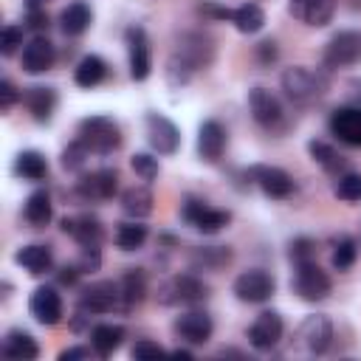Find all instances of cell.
Instances as JSON below:
<instances>
[{
	"instance_id": "3957f363",
	"label": "cell",
	"mask_w": 361,
	"mask_h": 361,
	"mask_svg": "<svg viewBox=\"0 0 361 361\" xmlns=\"http://www.w3.org/2000/svg\"><path fill=\"white\" fill-rule=\"evenodd\" d=\"M155 296L161 305H197L209 296V285L195 274H175L158 285Z\"/></svg>"
},
{
	"instance_id": "d590c367",
	"label": "cell",
	"mask_w": 361,
	"mask_h": 361,
	"mask_svg": "<svg viewBox=\"0 0 361 361\" xmlns=\"http://www.w3.org/2000/svg\"><path fill=\"white\" fill-rule=\"evenodd\" d=\"M307 149H310L313 161H316L322 169H327V172H344V158H341L330 144H324V141H310Z\"/></svg>"
},
{
	"instance_id": "74e56055",
	"label": "cell",
	"mask_w": 361,
	"mask_h": 361,
	"mask_svg": "<svg viewBox=\"0 0 361 361\" xmlns=\"http://www.w3.org/2000/svg\"><path fill=\"white\" fill-rule=\"evenodd\" d=\"M336 197L350 200V203L361 200V172H344L336 183Z\"/></svg>"
},
{
	"instance_id": "f907efd6",
	"label": "cell",
	"mask_w": 361,
	"mask_h": 361,
	"mask_svg": "<svg viewBox=\"0 0 361 361\" xmlns=\"http://www.w3.org/2000/svg\"><path fill=\"white\" fill-rule=\"evenodd\" d=\"M259 54H262V59H274V56H276L274 42H259Z\"/></svg>"
},
{
	"instance_id": "ab89813d",
	"label": "cell",
	"mask_w": 361,
	"mask_h": 361,
	"mask_svg": "<svg viewBox=\"0 0 361 361\" xmlns=\"http://www.w3.org/2000/svg\"><path fill=\"white\" fill-rule=\"evenodd\" d=\"M355 240L353 237H341L338 243H336V251H333V268L336 271H347V268H353V262H355Z\"/></svg>"
},
{
	"instance_id": "277c9868",
	"label": "cell",
	"mask_w": 361,
	"mask_h": 361,
	"mask_svg": "<svg viewBox=\"0 0 361 361\" xmlns=\"http://www.w3.org/2000/svg\"><path fill=\"white\" fill-rule=\"evenodd\" d=\"M172 59L180 62L189 73L203 71V68H209L212 59H214V39H212L209 34H203V31H186V34H180Z\"/></svg>"
},
{
	"instance_id": "d6986e66",
	"label": "cell",
	"mask_w": 361,
	"mask_h": 361,
	"mask_svg": "<svg viewBox=\"0 0 361 361\" xmlns=\"http://www.w3.org/2000/svg\"><path fill=\"white\" fill-rule=\"evenodd\" d=\"M251 180L268 195V197H276V200H282V197H290V192H293V178L285 172V169H279V166H265V164H259V166H251Z\"/></svg>"
},
{
	"instance_id": "f35d334b",
	"label": "cell",
	"mask_w": 361,
	"mask_h": 361,
	"mask_svg": "<svg viewBox=\"0 0 361 361\" xmlns=\"http://www.w3.org/2000/svg\"><path fill=\"white\" fill-rule=\"evenodd\" d=\"M87 158H90V149H87V147H85L79 138L62 149V166H65V169H71V172L82 169V166L87 164Z\"/></svg>"
},
{
	"instance_id": "b9f144b4",
	"label": "cell",
	"mask_w": 361,
	"mask_h": 361,
	"mask_svg": "<svg viewBox=\"0 0 361 361\" xmlns=\"http://www.w3.org/2000/svg\"><path fill=\"white\" fill-rule=\"evenodd\" d=\"M290 259H293V265L307 262V259H316V243L307 240V237L293 240V243H290Z\"/></svg>"
},
{
	"instance_id": "7a4b0ae2",
	"label": "cell",
	"mask_w": 361,
	"mask_h": 361,
	"mask_svg": "<svg viewBox=\"0 0 361 361\" xmlns=\"http://www.w3.org/2000/svg\"><path fill=\"white\" fill-rule=\"evenodd\" d=\"M79 141L96 155H110L121 144V130L107 116H87L79 121Z\"/></svg>"
},
{
	"instance_id": "ba28073f",
	"label": "cell",
	"mask_w": 361,
	"mask_h": 361,
	"mask_svg": "<svg viewBox=\"0 0 361 361\" xmlns=\"http://www.w3.org/2000/svg\"><path fill=\"white\" fill-rule=\"evenodd\" d=\"M180 217H183L192 228H197V231H203V234H214V231H220L223 226H228V220H231V214H228L226 209H214V206H209V203H203V200H195V197L183 200Z\"/></svg>"
},
{
	"instance_id": "4316f807",
	"label": "cell",
	"mask_w": 361,
	"mask_h": 361,
	"mask_svg": "<svg viewBox=\"0 0 361 361\" xmlns=\"http://www.w3.org/2000/svg\"><path fill=\"white\" fill-rule=\"evenodd\" d=\"M23 102H25L28 113L34 116V121H48L54 116V110H56V93H54V87H42V85L28 87L25 96H23Z\"/></svg>"
},
{
	"instance_id": "6da1fadb",
	"label": "cell",
	"mask_w": 361,
	"mask_h": 361,
	"mask_svg": "<svg viewBox=\"0 0 361 361\" xmlns=\"http://www.w3.org/2000/svg\"><path fill=\"white\" fill-rule=\"evenodd\" d=\"M282 90L290 102L307 104V102H316L327 93V76L319 71H310L305 65H293L282 73Z\"/></svg>"
},
{
	"instance_id": "f1b7e54d",
	"label": "cell",
	"mask_w": 361,
	"mask_h": 361,
	"mask_svg": "<svg viewBox=\"0 0 361 361\" xmlns=\"http://www.w3.org/2000/svg\"><path fill=\"white\" fill-rule=\"evenodd\" d=\"M90 20H93L90 6L82 3V0H76V3H71L68 8H62V14H59V28H62L68 37H79V34H85V31L90 28Z\"/></svg>"
},
{
	"instance_id": "484cf974",
	"label": "cell",
	"mask_w": 361,
	"mask_h": 361,
	"mask_svg": "<svg viewBox=\"0 0 361 361\" xmlns=\"http://www.w3.org/2000/svg\"><path fill=\"white\" fill-rule=\"evenodd\" d=\"M14 259H17V265H23L28 274L39 276V274L51 271V265H54V251H51V245L34 243V245H23V248L14 254Z\"/></svg>"
},
{
	"instance_id": "ffe728a7",
	"label": "cell",
	"mask_w": 361,
	"mask_h": 361,
	"mask_svg": "<svg viewBox=\"0 0 361 361\" xmlns=\"http://www.w3.org/2000/svg\"><path fill=\"white\" fill-rule=\"evenodd\" d=\"M62 231L71 234L82 248H99L104 240V228L102 220L93 214H79V217H65L62 220Z\"/></svg>"
},
{
	"instance_id": "e0dca14e",
	"label": "cell",
	"mask_w": 361,
	"mask_h": 361,
	"mask_svg": "<svg viewBox=\"0 0 361 361\" xmlns=\"http://www.w3.org/2000/svg\"><path fill=\"white\" fill-rule=\"evenodd\" d=\"M282 333H285L282 316L274 313V310H265V313H259V316L254 319V324L248 327V341H251V347H257V350H274V347L279 344Z\"/></svg>"
},
{
	"instance_id": "7402d4cb",
	"label": "cell",
	"mask_w": 361,
	"mask_h": 361,
	"mask_svg": "<svg viewBox=\"0 0 361 361\" xmlns=\"http://www.w3.org/2000/svg\"><path fill=\"white\" fill-rule=\"evenodd\" d=\"M223 149H226V130H223V124L214 121V118L203 121L200 130H197V155H200V161L217 164Z\"/></svg>"
},
{
	"instance_id": "d6a6232c",
	"label": "cell",
	"mask_w": 361,
	"mask_h": 361,
	"mask_svg": "<svg viewBox=\"0 0 361 361\" xmlns=\"http://www.w3.org/2000/svg\"><path fill=\"white\" fill-rule=\"evenodd\" d=\"M104 76H107V65H104V59L96 56V54L82 56L79 65L73 68V79H76L79 87H96Z\"/></svg>"
},
{
	"instance_id": "30bf717a",
	"label": "cell",
	"mask_w": 361,
	"mask_h": 361,
	"mask_svg": "<svg viewBox=\"0 0 361 361\" xmlns=\"http://www.w3.org/2000/svg\"><path fill=\"white\" fill-rule=\"evenodd\" d=\"M121 307V290L118 282L110 279H99L90 282L82 293H79V313H110Z\"/></svg>"
},
{
	"instance_id": "db71d44e",
	"label": "cell",
	"mask_w": 361,
	"mask_h": 361,
	"mask_svg": "<svg viewBox=\"0 0 361 361\" xmlns=\"http://www.w3.org/2000/svg\"><path fill=\"white\" fill-rule=\"evenodd\" d=\"M172 355H178V358H192V353H189V350H180V347L172 350Z\"/></svg>"
},
{
	"instance_id": "52a82bcc",
	"label": "cell",
	"mask_w": 361,
	"mask_h": 361,
	"mask_svg": "<svg viewBox=\"0 0 361 361\" xmlns=\"http://www.w3.org/2000/svg\"><path fill=\"white\" fill-rule=\"evenodd\" d=\"M324 68L336 71V68H347L355 65L361 59V31H338L330 37V42L324 45Z\"/></svg>"
},
{
	"instance_id": "836d02e7",
	"label": "cell",
	"mask_w": 361,
	"mask_h": 361,
	"mask_svg": "<svg viewBox=\"0 0 361 361\" xmlns=\"http://www.w3.org/2000/svg\"><path fill=\"white\" fill-rule=\"evenodd\" d=\"M14 172L23 175L25 180H42V178L48 175V161H45L37 149H25V152L17 155V161H14Z\"/></svg>"
},
{
	"instance_id": "9a60e30c",
	"label": "cell",
	"mask_w": 361,
	"mask_h": 361,
	"mask_svg": "<svg viewBox=\"0 0 361 361\" xmlns=\"http://www.w3.org/2000/svg\"><path fill=\"white\" fill-rule=\"evenodd\" d=\"M330 133L347 147H361V104L333 110L330 113Z\"/></svg>"
},
{
	"instance_id": "681fc988",
	"label": "cell",
	"mask_w": 361,
	"mask_h": 361,
	"mask_svg": "<svg viewBox=\"0 0 361 361\" xmlns=\"http://www.w3.org/2000/svg\"><path fill=\"white\" fill-rule=\"evenodd\" d=\"M79 274H82V268H76V265H65V268L59 271V282H62V285H73Z\"/></svg>"
},
{
	"instance_id": "ac0fdd59",
	"label": "cell",
	"mask_w": 361,
	"mask_h": 361,
	"mask_svg": "<svg viewBox=\"0 0 361 361\" xmlns=\"http://www.w3.org/2000/svg\"><path fill=\"white\" fill-rule=\"evenodd\" d=\"M248 110H251L254 121H257L259 127H265V130H274V127H279V121H282V104H279V99H276L271 90H265V87H254V90L248 93Z\"/></svg>"
},
{
	"instance_id": "11a10c76",
	"label": "cell",
	"mask_w": 361,
	"mask_h": 361,
	"mask_svg": "<svg viewBox=\"0 0 361 361\" xmlns=\"http://www.w3.org/2000/svg\"><path fill=\"white\" fill-rule=\"evenodd\" d=\"M353 6H355V8H361V0H353Z\"/></svg>"
},
{
	"instance_id": "4fadbf2b",
	"label": "cell",
	"mask_w": 361,
	"mask_h": 361,
	"mask_svg": "<svg viewBox=\"0 0 361 361\" xmlns=\"http://www.w3.org/2000/svg\"><path fill=\"white\" fill-rule=\"evenodd\" d=\"M144 127H147V141H149V147H152L158 155H172V152L178 149L180 133H178V127H175L166 116H161V113H147Z\"/></svg>"
},
{
	"instance_id": "4dcf8cb0",
	"label": "cell",
	"mask_w": 361,
	"mask_h": 361,
	"mask_svg": "<svg viewBox=\"0 0 361 361\" xmlns=\"http://www.w3.org/2000/svg\"><path fill=\"white\" fill-rule=\"evenodd\" d=\"M23 214H25L28 226H34V228L48 226V223H51V214H54V203H51L48 192H45V189L31 192V195L25 197V209H23Z\"/></svg>"
},
{
	"instance_id": "9c48e42d",
	"label": "cell",
	"mask_w": 361,
	"mask_h": 361,
	"mask_svg": "<svg viewBox=\"0 0 361 361\" xmlns=\"http://www.w3.org/2000/svg\"><path fill=\"white\" fill-rule=\"evenodd\" d=\"M274 288H276L274 276L262 268H248L234 279V296L240 302H248V305L268 302L274 296Z\"/></svg>"
},
{
	"instance_id": "5b68a950",
	"label": "cell",
	"mask_w": 361,
	"mask_h": 361,
	"mask_svg": "<svg viewBox=\"0 0 361 361\" xmlns=\"http://www.w3.org/2000/svg\"><path fill=\"white\" fill-rule=\"evenodd\" d=\"M290 288L305 302H322L333 290V279H330L327 271H322L316 265V259H307V262H299L296 265V274H293Z\"/></svg>"
},
{
	"instance_id": "7dc6e473",
	"label": "cell",
	"mask_w": 361,
	"mask_h": 361,
	"mask_svg": "<svg viewBox=\"0 0 361 361\" xmlns=\"http://www.w3.org/2000/svg\"><path fill=\"white\" fill-rule=\"evenodd\" d=\"M200 11H203L206 17H220V20H231V14H234V11L220 8V6H214V3H203V6H200Z\"/></svg>"
},
{
	"instance_id": "bcb514c9",
	"label": "cell",
	"mask_w": 361,
	"mask_h": 361,
	"mask_svg": "<svg viewBox=\"0 0 361 361\" xmlns=\"http://www.w3.org/2000/svg\"><path fill=\"white\" fill-rule=\"evenodd\" d=\"M25 25L34 28V31H45V28H48V14H45V8H28Z\"/></svg>"
},
{
	"instance_id": "603a6c76",
	"label": "cell",
	"mask_w": 361,
	"mask_h": 361,
	"mask_svg": "<svg viewBox=\"0 0 361 361\" xmlns=\"http://www.w3.org/2000/svg\"><path fill=\"white\" fill-rule=\"evenodd\" d=\"M290 14L296 20H302L305 25H313V28H322L333 20V11H336V0H290Z\"/></svg>"
},
{
	"instance_id": "f5cc1de1",
	"label": "cell",
	"mask_w": 361,
	"mask_h": 361,
	"mask_svg": "<svg viewBox=\"0 0 361 361\" xmlns=\"http://www.w3.org/2000/svg\"><path fill=\"white\" fill-rule=\"evenodd\" d=\"M45 3H48V0H25V6H28V8H42Z\"/></svg>"
},
{
	"instance_id": "60d3db41",
	"label": "cell",
	"mask_w": 361,
	"mask_h": 361,
	"mask_svg": "<svg viewBox=\"0 0 361 361\" xmlns=\"http://www.w3.org/2000/svg\"><path fill=\"white\" fill-rule=\"evenodd\" d=\"M130 166H133V172H135L141 180L158 178V158H152V155H147V152H135V155L130 158Z\"/></svg>"
},
{
	"instance_id": "f6af8a7d",
	"label": "cell",
	"mask_w": 361,
	"mask_h": 361,
	"mask_svg": "<svg viewBox=\"0 0 361 361\" xmlns=\"http://www.w3.org/2000/svg\"><path fill=\"white\" fill-rule=\"evenodd\" d=\"M17 99H20V90L14 87V82L3 79V82H0V110H11Z\"/></svg>"
},
{
	"instance_id": "7bdbcfd3",
	"label": "cell",
	"mask_w": 361,
	"mask_h": 361,
	"mask_svg": "<svg viewBox=\"0 0 361 361\" xmlns=\"http://www.w3.org/2000/svg\"><path fill=\"white\" fill-rule=\"evenodd\" d=\"M23 45V28L20 25H6L3 28V56H11Z\"/></svg>"
},
{
	"instance_id": "c3c4849f",
	"label": "cell",
	"mask_w": 361,
	"mask_h": 361,
	"mask_svg": "<svg viewBox=\"0 0 361 361\" xmlns=\"http://www.w3.org/2000/svg\"><path fill=\"white\" fill-rule=\"evenodd\" d=\"M73 358H90V347H68L59 353V361H73Z\"/></svg>"
},
{
	"instance_id": "f546056e",
	"label": "cell",
	"mask_w": 361,
	"mask_h": 361,
	"mask_svg": "<svg viewBox=\"0 0 361 361\" xmlns=\"http://www.w3.org/2000/svg\"><path fill=\"white\" fill-rule=\"evenodd\" d=\"M3 355L17 358V361H34V358L39 355V344L34 341L31 333H25V330H11V333L3 338Z\"/></svg>"
},
{
	"instance_id": "1f68e13d",
	"label": "cell",
	"mask_w": 361,
	"mask_h": 361,
	"mask_svg": "<svg viewBox=\"0 0 361 361\" xmlns=\"http://www.w3.org/2000/svg\"><path fill=\"white\" fill-rule=\"evenodd\" d=\"M152 203H155V197L147 186H130L121 192V209H124V214H130L135 220L147 217L152 212Z\"/></svg>"
},
{
	"instance_id": "5bb4252c",
	"label": "cell",
	"mask_w": 361,
	"mask_h": 361,
	"mask_svg": "<svg viewBox=\"0 0 361 361\" xmlns=\"http://www.w3.org/2000/svg\"><path fill=\"white\" fill-rule=\"evenodd\" d=\"M172 330H175V336H178L180 341H186V344H206V341L212 338V333H214V322H212V316L203 313V310H189V313H180V316L175 319Z\"/></svg>"
},
{
	"instance_id": "7c38bea8",
	"label": "cell",
	"mask_w": 361,
	"mask_h": 361,
	"mask_svg": "<svg viewBox=\"0 0 361 361\" xmlns=\"http://www.w3.org/2000/svg\"><path fill=\"white\" fill-rule=\"evenodd\" d=\"M118 189V172L116 169H96L90 175H82L76 183V197L85 203H102L110 200Z\"/></svg>"
},
{
	"instance_id": "2e32d148",
	"label": "cell",
	"mask_w": 361,
	"mask_h": 361,
	"mask_svg": "<svg viewBox=\"0 0 361 361\" xmlns=\"http://www.w3.org/2000/svg\"><path fill=\"white\" fill-rule=\"evenodd\" d=\"M28 310H31V316H34L39 324L54 327V324L62 322V296L56 293V288L42 285V288H37V290L31 293Z\"/></svg>"
},
{
	"instance_id": "8fae6325",
	"label": "cell",
	"mask_w": 361,
	"mask_h": 361,
	"mask_svg": "<svg viewBox=\"0 0 361 361\" xmlns=\"http://www.w3.org/2000/svg\"><path fill=\"white\" fill-rule=\"evenodd\" d=\"M124 42H127V59H130V76L135 82H144L152 71V54H149V39L147 31L141 25H130L124 31Z\"/></svg>"
},
{
	"instance_id": "44dd1931",
	"label": "cell",
	"mask_w": 361,
	"mask_h": 361,
	"mask_svg": "<svg viewBox=\"0 0 361 361\" xmlns=\"http://www.w3.org/2000/svg\"><path fill=\"white\" fill-rule=\"evenodd\" d=\"M56 59V48L48 37L37 34L31 42H25L23 48V71L25 73H45Z\"/></svg>"
},
{
	"instance_id": "d4e9b609",
	"label": "cell",
	"mask_w": 361,
	"mask_h": 361,
	"mask_svg": "<svg viewBox=\"0 0 361 361\" xmlns=\"http://www.w3.org/2000/svg\"><path fill=\"white\" fill-rule=\"evenodd\" d=\"M118 290H121V310H133L144 302L147 296V276L141 268H130L121 279H118Z\"/></svg>"
},
{
	"instance_id": "8d00e7d4",
	"label": "cell",
	"mask_w": 361,
	"mask_h": 361,
	"mask_svg": "<svg viewBox=\"0 0 361 361\" xmlns=\"http://www.w3.org/2000/svg\"><path fill=\"white\" fill-rule=\"evenodd\" d=\"M144 240H147V226L141 223H121L116 228V245L121 251H135L144 245Z\"/></svg>"
},
{
	"instance_id": "816d5d0a",
	"label": "cell",
	"mask_w": 361,
	"mask_h": 361,
	"mask_svg": "<svg viewBox=\"0 0 361 361\" xmlns=\"http://www.w3.org/2000/svg\"><path fill=\"white\" fill-rule=\"evenodd\" d=\"M350 87H353V99H355V102H358V104H361V82H358V79H355V82H353V85H350Z\"/></svg>"
},
{
	"instance_id": "cb8c5ba5",
	"label": "cell",
	"mask_w": 361,
	"mask_h": 361,
	"mask_svg": "<svg viewBox=\"0 0 361 361\" xmlns=\"http://www.w3.org/2000/svg\"><path fill=\"white\" fill-rule=\"evenodd\" d=\"M231 262V248L228 245H197L189 254V265L195 271H220Z\"/></svg>"
},
{
	"instance_id": "8992f818",
	"label": "cell",
	"mask_w": 361,
	"mask_h": 361,
	"mask_svg": "<svg viewBox=\"0 0 361 361\" xmlns=\"http://www.w3.org/2000/svg\"><path fill=\"white\" fill-rule=\"evenodd\" d=\"M330 341H333V322L322 313L307 316L293 333V350H302V353H310V355L324 353L330 347Z\"/></svg>"
},
{
	"instance_id": "83f0119b",
	"label": "cell",
	"mask_w": 361,
	"mask_h": 361,
	"mask_svg": "<svg viewBox=\"0 0 361 361\" xmlns=\"http://www.w3.org/2000/svg\"><path fill=\"white\" fill-rule=\"evenodd\" d=\"M121 341H124V327L121 324H96L90 330V347L102 358L113 355L121 347Z\"/></svg>"
},
{
	"instance_id": "e575fe53",
	"label": "cell",
	"mask_w": 361,
	"mask_h": 361,
	"mask_svg": "<svg viewBox=\"0 0 361 361\" xmlns=\"http://www.w3.org/2000/svg\"><path fill=\"white\" fill-rule=\"evenodd\" d=\"M231 23H234L237 31H243V34H257V31L265 25V11H262L257 3H243L240 8H234Z\"/></svg>"
},
{
	"instance_id": "ee69618b",
	"label": "cell",
	"mask_w": 361,
	"mask_h": 361,
	"mask_svg": "<svg viewBox=\"0 0 361 361\" xmlns=\"http://www.w3.org/2000/svg\"><path fill=\"white\" fill-rule=\"evenodd\" d=\"M158 355H164V347L149 338H141L133 344V358H158Z\"/></svg>"
}]
</instances>
